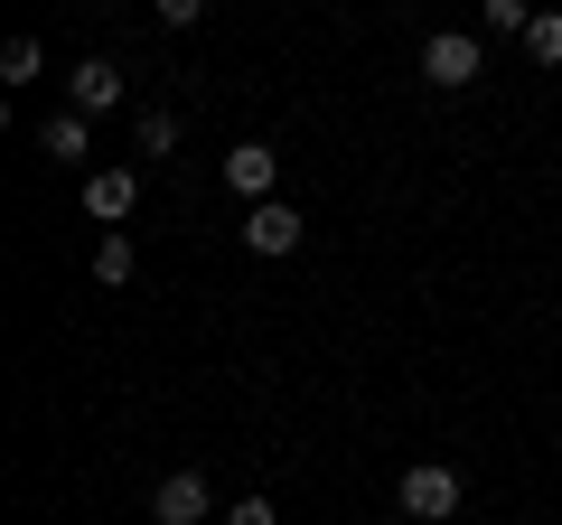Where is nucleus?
<instances>
[{
    "mask_svg": "<svg viewBox=\"0 0 562 525\" xmlns=\"http://www.w3.org/2000/svg\"><path fill=\"white\" fill-rule=\"evenodd\" d=\"M132 142H140V160H169V150H179V113H169V103H150V113L132 122Z\"/></svg>",
    "mask_w": 562,
    "mask_h": 525,
    "instance_id": "1a4fd4ad",
    "label": "nucleus"
},
{
    "mask_svg": "<svg viewBox=\"0 0 562 525\" xmlns=\"http://www.w3.org/2000/svg\"><path fill=\"white\" fill-rule=\"evenodd\" d=\"M29 76H38V38H10L0 47V85H29Z\"/></svg>",
    "mask_w": 562,
    "mask_h": 525,
    "instance_id": "ddd939ff",
    "label": "nucleus"
},
{
    "mask_svg": "<svg viewBox=\"0 0 562 525\" xmlns=\"http://www.w3.org/2000/svg\"><path fill=\"white\" fill-rule=\"evenodd\" d=\"M38 150H47L57 169H85V150H94V122L66 103V113H47V122H38Z\"/></svg>",
    "mask_w": 562,
    "mask_h": 525,
    "instance_id": "0eeeda50",
    "label": "nucleus"
},
{
    "mask_svg": "<svg viewBox=\"0 0 562 525\" xmlns=\"http://www.w3.org/2000/svg\"><path fill=\"white\" fill-rule=\"evenodd\" d=\"M422 76L441 85V94H460V85L487 76V47L469 38V29H431V38H422Z\"/></svg>",
    "mask_w": 562,
    "mask_h": 525,
    "instance_id": "f03ea898",
    "label": "nucleus"
},
{
    "mask_svg": "<svg viewBox=\"0 0 562 525\" xmlns=\"http://www.w3.org/2000/svg\"><path fill=\"white\" fill-rule=\"evenodd\" d=\"M132 262H140L132 235H103V244H94V282H132Z\"/></svg>",
    "mask_w": 562,
    "mask_h": 525,
    "instance_id": "f8f14e48",
    "label": "nucleus"
},
{
    "mask_svg": "<svg viewBox=\"0 0 562 525\" xmlns=\"http://www.w3.org/2000/svg\"><path fill=\"white\" fill-rule=\"evenodd\" d=\"M394 498H403V516H422V525H450V516H460V498H469V488H460V469H450V460H413V469H403V488H394Z\"/></svg>",
    "mask_w": 562,
    "mask_h": 525,
    "instance_id": "f257e3e1",
    "label": "nucleus"
},
{
    "mask_svg": "<svg viewBox=\"0 0 562 525\" xmlns=\"http://www.w3.org/2000/svg\"><path fill=\"white\" fill-rule=\"evenodd\" d=\"M150 10H160V29H198L206 20V0H150Z\"/></svg>",
    "mask_w": 562,
    "mask_h": 525,
    "instance_id": "4468645a",
    "label": "nucleus"
},
{
    "mask_svg": "<svg viewBox=\"0 0 562 525\" xmlns=\"http://www.w3.org/2000/svg\"><path fill=\"white\" fill-rule=\"evenodd\" d=\"M150 516H160V525H206V479H198V469H169L160 498H150Z\"/></svg>",
    "mask_w": 562,
    "mask_h": 525,
    "instance_id": "6e6552de",
    "label": "nucleus"
},
{
    "mask_svg": "<svg viewBox=\"0 0 562 525\" xmlns=\"http://www.w3.org/2000/svg\"><path fill=\"white\" fill-rule=\"evenodd\" d=\"M301 235H310V225H301V206H291V198H262L254 216H244V244H254L262 262H281V254H301Z\"/></svg>",
    "mask_w": 562,
    "mask_h": 525,
    "instance_id": "7ed1b4c3",
    "label": "nucleus"
},
{
    "mask_svg": "<svg viewBox=\"0 0 562 525\" xmlns=\"http://www.w3.org/2000/svg\"><path fill=\"white\" fill-rule=\"evenodd\" d=\"M132 206H140V169H85V216H94V225H113V235H122Z\"/></svg>",
    "mask_w": 562,
    "mask_h": 525,
    "instance_id": "39448f33",
    "label": "nucleus"
},
{
    "mask_svg": "<svg viewBox=\"0 0 562 525\" xmlns=\"http://www.w3.org/2000/svg\"><path fill=\"white\" fill-rule=\"evenodd\" d=\"M479 29L487 38H525L535 29V0H479Z\"/></svg>",
    "mask_w": 562,
    "mask_h": 525,
    "instance_id": "9d476101",
    "label": "nucleus"
},
{
    "mask_svg": "<svg viewBox=\"0 0 562 525\" xmlns=\"http://www.w3.org/2000/svg\"><path fill=\"white\" fill-rule=\"evenodd\" d=\"M225 525H281V516H272V498H235V506H225Z\"/></svg>",
    "mask_w": 562,
    "mask_h": 525,
    "instance_id": "2eb2a0df",
    "label": "nucleus"
},
{
    "mask_svg": "<svg viewBox=\"0 0 562 525\" xmlns=\"http://www.w3.org/2000/svg\"><path fill=\"white\" fill-rule=\"evenodd\" d=\"M225 188H235V198H281V150L272 142H235V150H225Z\"/></svg>",
    "mask_w": 562,
    "mask_h": 525,
    "instance_id": "20e7f679",
    "label": "nucleus"
},
{
    "mask_svg": "<svg viewBox=\"0 0 562 525\" xmlns=\"http://www.w3.org/2000/svg\"><path fill=\"white\" fill-rule=\"evenodd\" d=\"M66 103H76L85 122H94V113H113V103H122V66H113V57H85L76 76H66Z\"/></svg>",
    "mask_w": 562,
    "mask_h": 525,
    "instance_id": "423d86ee",
    "label": "nucleus"
},
{
    "mask_svg": "<svg viewBox=\"0 0 562 525\" xmlns=\"http://www.w3.org/2000/svg\"><path fill=\"white\" fill-rule=\"evenodd\" d=\"M525 57H535V66H562V10H535V29H525Z\"/></svg>",
    "mask_w": 562,
    "mask_h": 525,
    "instance_id": "9b49d317",
    "label": "nucleus"
}]
</instances>
